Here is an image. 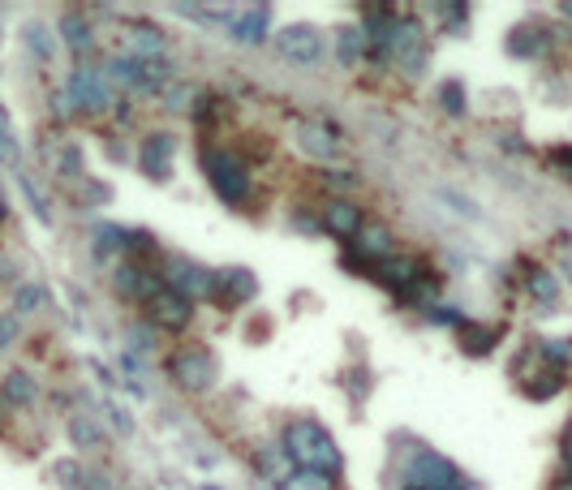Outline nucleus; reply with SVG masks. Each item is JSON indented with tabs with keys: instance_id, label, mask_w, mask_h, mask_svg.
I'll return each mask as SVG.
<instances>
[{
	"instance_id": "nucleus-1",
	"label": "nucleus",
	"mask_w": 572,
	"mask_h": 490,
	"mask_svg": "<svg viewBox=\"0 0 572 490\" xmlns=\"http://www.w3.org/2000/svg\"><path fill=\"white\" fill-rule=\"evenodd\" d=\"M280 452L289 456L293 469H314V473H323V478H336V473L345 469V456H340L336 439L327 435L314 417H297V422L284 426Z\"/></svg>"
},
{
	"instance_id": "nucleus-2",
	"label": "nucleus",
	"mask_w": 572,
	"mask_h": 490,
	"mask_svg": "<svg viewBox=\"0 0 572 490\" xmlns=\"http://www.w3.org/2000/svg\"><path fill=\"white\" fill-rule=\"evenodd\" d=\"M198 155H203V172H207V181H211V190H216L220 203L246 207L250 194H254V181H250L246 160H241L233 147H216V142H203Z\"/></svg>"
},
{
	"instance_id": "nucleus-3",
	"label": "nucleus",
	"mask_w": 572,
	"mask_h": 490,
	"mask_svg": "<svg viewBox=\"0 0 572 490\" xmlns=\"http://www.w3.org/2000/svg\"><path fill=\"white\" fill-rule=\"evenodd\" d=\"M400 482H405V490H456V486H465L461 469L431 448H418L405 465H400Z\"/></svg>"
},
{
	"instance_id": "nucleus-4",
	"label": "nucleus",
	"mask_w": 572,
	"mask_h": 490,
	"mask_svg": "<svg viewBox=\"0 0 572 490\" xmlns=\"http://www.w3.org/2000/svg\"><path fill=\"white\" fill-rule=\"evenodd\" d=\"M168 374H173V383L181 387V392H194L203 396L216 387V357H211V349H203V344H181L177 353H168Z\"/></svg>"
},
{
	"instance_id": "nucleus-5",
	"label": "nucleus",
	"mask_w": 572,
	"mask_h": 490,
	"mask_svg": "<svg viewBox=\"0 0 572 490\" xmlns=\"http://www.w3.org/2000/svg\"><path fill=\"white\" fill-rule=\"evenodd\" d=\"M65 104H69V112L95 117V112H104L112 104V86H108V78L99 74L95 65L82 61L74 74H69V82H65Z\"/></svg>"
},
{
	"instance_id": "nucleus-6",
	"label": "nucleus",
	"mask_w": 572,
	"mask_h": 490,
	"mask_svg": "<svg viewBox=\"0 0 572 490\" xmlns=\"http://www.w3.org/2000/svg\"><path fill=\"white\" fill-rule=\"evenodd\" d=\"M142 310H147V323L151 327L173 331V336H181V331L194 323V306L177 293V288H168V284H155L151 293L142 297Z\"/></svg>"
},
{
	"instance_id": "nucleus-7",
	"label": "nucleus",
	"mask_w": 572,
	"mask_h": 490,
	"mask_svg": "<svg viewBox=\"0 0 572 490\" xmlns=\"http://www.w3.org/2000/svg\"><path fill=\"white\" fill-rule=\"evenodd\" d=\"M388 61H396L405 74H418L426 61V31L413 13H400L392 35H388Z\"/></svg>"
},
{
	"instance_id": "nucleus-8",
	"label": "nucleus",
	"mask_w": 572,
	"mask_h": 490,
	"mask_svg": "<svg viewBox=\"0 0 572 490\" xmlns=\"http://www.w3.org/2000/svg\"><path fill=\"white\" fill-rule=\"evenodd\" d=\"M276 52L284 56L289 65H314L323 56V35L306 22H293L276 35Z\"/></svg>"
},
{
	"instance_id": "nucleus-9",
	"label": "nucleus",
	"mask_w": 572,
	"mask_h": 490,
	"mask_svg": "<svg viewBox=\"0 0 572 490\" xmlns=\"http://www.w3.org/2000/svg\"><path fill=\"white\" fill-rule=\"evenodd\" d=\"M422 258H413V254H388V258H379V263H370V271L366 276L375 280V284H383L388 293H405V288L422 276Z\"/></svg>"
},
{
	"instance_id": "nucleus-10",
	"label": "nucleus",
	"mask_w": 572,
	"mask_h": 490,
	"mask_svg": "<svg viewBox=\"0 0 572 490\" xmlns=\"http://www.w3.org/2000/svg\"><path fill=\"white\" fill-rule=\"evenodd\" d=\"M259 297V276H254L250 267H237V263H228L216 271V301L220 306H246V301Z\"/></svg>"
},
{
	"instance_id": "nucleus-11",
	"label": "nucleus",
	"mask_w": 572,
	"mask_h": 490,
	"mask_svg": "<svg viewBox=\"0 0 572 490\" xmlns=\"http://www.w3.org/2000/svg\"><path fill=\"white\" fill-rule=\"evenodd\" d=\"M173 151H177V134H147L142 138V151H138V160H142V172H147L151 181H168L173 177Z\"/></svg>"
},
{
	"instance_id": "nucleus-12",
	"label": "nucleus",
	"mask_w": 572,
	"mask_h": 490,
	"mask_svg": "<svg viewBox=\"0 0 572 490\" xmlns=\"http://www.w3.org/2000/svg\"><path fill=\"white\" fill-rule=\"evenodd\" d=\"M323 233H332L340 241H353L357 233H362V224H366V211L353 203V198H332V203L323 207Z\"/></svg>"
},
{
	"instance_id": "nucleus-13",
	"label": "nucleus",
	"mask_w": 572,
	"mask_h": 490,
	"mask_svg": "<svg viewBox=\"0 0 572 490\" xmlns=\"http://www.w3.org/2000/svg\"><path fill=\"white\" fill-rule=\"evenodd\" d=\"M392 245H396V237H392V228L383 224V220H366L362 224V233L353 237V245L349 250L362 258V263H379V258H388L392 254Z\"/></svg>"
},
{
	"instance_id": "nucleus-14",
	"label": "nucleus",
	"mask_w": 572,
	"mask_h": 490,
	"mask_svg": "<svg viewBox=\"0 0 572 490\" xmlns=\"http://www.w3.org/2000/svg\"><path fill=\"white\" fill-rule=\"evenodd\" d=\"M125 52H130V56H138V61H151V56H164V31H160V26H155V22H130V26H125Z\"/></svg>"
},
{
	"instance_id": "nucleus-15",
	"label": "nucleus",
	"mask_w": 572,
	"mask_h": 490,
	"mask_svg": "<svg viewBox=\"0 0 572 490\" xmlns=\"http://www.w3.org/2000/svg\"><path fill=\"white\" fill-rule=\"evenodd\" d=\"M297 142H302V151L314 155V160H332L336 155V129L323 125V121H297L293 125Z\"/></svg>"
},
{
	"instance_id": "nucleus-16",
	"label": "nucleus",
	"mask_w": 572,
	"mask_h": 490,
	"mask_svg": "<svg viewBox=\"0 0 572 490\" xmlns=\"http://www.w3.org/2000/svg\"><path fill=\"white\" fill-rule=\"evenodd\" d=\"M547 48H551V35L542 31L538 22H521L517 31L508 35V52L517 56V61H534V56H547Z\"/></svg>"
},
{
	"instance_id": "nucleus-17",
	"label": "nucleus",
	"mask_w": 572,
	"mask_h": 490,
	"mask_svg": "<svg viewBox=\"0 0 572 490\" xmlns=\"http://www.w3.org/2000/svg\"><path fill=\"white\" fill-rule=\"evenodd\" d=\"M173 86V61L168 56H151V61H138V78H134V91L142 95H160Z\"/></svg>"
},
{
	"instance_id": "nucleus-18",
	"label": "nucleus",
	"mask_w": 572,
	"mask_h": 490,
	"mask_svg": "<svg viewBox=\"0 0 572 490\" xmlns=\"http://www.w3.org/2000/svg\"><path fill=\"white\" fill-rule=\"evenodd\" d=\"M267 26H271V9L267 5H254V9L241 13V18H228V35L241 39V43H263L267 39Z\"/></svg>"
},
{
	"instance_id": "nucleus-19",
	"label": "nucleus",
	"mask_w": 572,
	"mask_h": 490,
	"mask_svg": "<svg viewBox=\"0 0 572 490\" xmlns=\"http://www.w3.org/2000/svg\"><path fill=\"white\" fill-rule=\"evenodd\" d=\"M525 288H529V297L542 301L547 310L560 301V280H555V271L547 263H525Z\"/></svg>"
},
{
	"instance_id": "nucleus-20",
	"label": "nucleus",
	"mask_w": 572,
	"mask_h": 490,
	"mask_svg": "<svg viewBox=\"0 0 572 490\" xmlns=\"http://www.w3.org/2000/svg\"><path fill=\"white\" fill-rule=\"evenodd\" d=\"M61 39L69 43V52H78V56H87L91 52V43H95V26H91V18L87 13H65L61 22Z\"/></svg>"
},
{
	"instance_id": "nucleus-21",
	"label": "nucleus",
	"mask_w": 572,
	"mask_h": 490,
	"mask_svg": "<svg viewBox=\"0 0 572 490\" xmlns=\"http://www.w3.org/2000/svg\"><path fill=\"white\" fill-rule=\"evenodd\" d=\"M499 336H504V327H491V323H465L461 327V349L469 353V357H486L499 344Z\"/></svg>"
},
{
	"instance_id": "nucleus-22",
	"label": "nucleus",
	"mask_w": 572,
	"mask_h": 490,
	"mask_svg": "<svg viewBox=\"0 0 572 490\" xmlns=\"http://www.w3.org/2000/svg\"><path fill=\"white\" fill-rule=\"evenodd\" d=\"M517 387H521V392H525L529 400H551V396H560L564 387H568V374H560V370H547V366H538V374H534V379H521Z\"/></svg>"
},
{
	"instance_id": "nucleus-23",
	"label": "nucleus",
	"mask_w": 572,
	"mask_h": 490,
	"mask_svg": "<svg viewBox=\"0 0 572 490\" xmlns=\"http://www.w3.org/2000/svg\"><path fill=\"white\" fill-rule=\"evenodd\" d=\"M336 43V61L340 65H357L366 56V35H362V26H340V31L332 35Z\"/></svg>"
},
{
	"instance_id": "nucleus-24",
	"label": "nucleus",
	"mask_w": 572,
	"mask_h": 490,
	"mask_svg": "<svg viewBox=\"0 0 572 490\" xmlns=\"http://www.w3.org/2000/svg\"><path fill=\"white\" fill-rule=\"evenodd\" d=\"M396 301H400V306H426V310H431V306H439V280L422 271V276L413 280L405 293H396Z\"/></svg>"
},
{
	"instance_id": "nucleus-25",
	"label": "nucleus",
	"mask_w": 572,
	"mask_h": 490,
	"mask_svg": "<svg viewBox=\"0 0 572 490\" xmlns=\"http://www.w3.org/2000/svg\"><path fill=\"white\" fill-rule=\"evenodd\" d=\"M35 396H39V387L26 370H13L5 379V387H0V400H5V405H31Z\"/></svg>"
},
{
	"instance_id": "nucleus-26",
	"label": "nucleus",
	"mask_w": 572,
	"mask_h": 490,
	"mask_svg": "<svg viewBox=\"0 0 572 490\" xmlns=\"http://www.w3.org/2000/svg\"><path fill=\"white\" fill-rule=\"evenodd\" d=\"M280 490H336V478H323V473H314V469H293Z\"/></svg>"
},
{
	"instance_id": "nucleus-27",
	"label": "nucleus",
	"mask_w": 572,
	"mask_h": 490,
	"mask_svg": "<svg viewBox=\"0 0 572 490\" xmlns=\"http://www.w3.org/2000/svg\"><path fill=\"white\" fill-rule=\"evenodd\" d=\"M69 439H74L78 448H99L104 430H99V422H91V417H74V422H69Z\"/></svg>"
},
{
	"instance_id": "nucleus-28",
	"label": "nucleus",
	"mask_w": 572,
	"mask_h": 490,
	"mask_svg": "<svg viewBox=\"0 0 572 490\" xmlns=\"http://www.w3.org/2000/svg\"><path fill=\"white\" fill-rule=\"evenodd\" d=\"M26 43H31V52L39 56V61H52L56 43H52V35L44 31V22H31V26H26Z\"/></svg>"
},
{
	"instance_id": "nucleus-29",
	"label": "nucleus",
	"mask_w": 572,
	"mask_h": 490,
	"mask_svg": "<svg viewBox=\"0 0 572 490\" xmlns=\"http://www.w3.org/2000/svg\"><path fill=\"white\" fill-rule=\"evenodd\" d=\"M431 18H439V26H448V31H461L465 18H469V9L465 5H435Z\"/></svg>"
},
{
	"instance_id": "nucleus-30",
	"label": "nucleus",
	"mask_w": 572,
	"mask_h": 490,
	"mask_svg": "<svg viewBox=\"0 0 572 490\" xmlns=\"http://www.w3.org/2000/svg\"><path fill=\"white\" fill-rule=\"evenodd\" d=\"M426 319H431L435 327H456V331L465 327V314L456 310V306H443V301H439V306H431V310H426Z\"/></svg>"
},
{
	"instance_id": "nucleus-31",
	"label": "nucleus",
	"mask_w": 572,
	"mask_h": 490,
	"mask_svg": "<svg viewBox=\"0 0 572 490\" xmlns=\"http://www.w3.org/2000/svg\"><path fill=\"white\" fill-rule=\"evenodd\" d=\"M439 104H443V112H452V117H461V112H465L461 82H443V86H439Z\"/></svg>"
},
{
	"instance_id": "nucleus-32",
	"label": "nucleus",
	"mask_w": 572,
	"mask_h": 490,
	"mask_svg": "<svg viewBox=\"0 0 572 490\" xmlns=\"http://www.w3.org/2000/svg\"><path fill=\"white\" fill-rule=\"evenodd\" d=\"M194 95H198V86H185V82H173V86H168V91H164V108H190L194 104Z\"/></svg>"
},
{
	"instance_id": "nucleus-33",
	"label": "nucleus",
	"mask_w": 572,
	"mask_h": 490,
	"mask_svg": "<svg viewBox=\"0 0 572 490\" xmlns=\"http://www.w3.org/2000/svg\"><path fill=\"white\" fill-rule=\"evenodd\" d=\"M547 164L560 172L564 181H572V147H568V142H564V147H551V151H547Z\"/></svg>"
},
{
	"instance_id": "nucleus-34",
	"label": "nucleus",
	"mask_w": 572,
	"mask_h": 490,
	"mask_svg": "<svg viewBox=\"0 0 572 490\" xmlns=\"http://www.w3.org/2000/svg\"><path fill=\"white\" fill-rule=\"evenodd\" d=\"M130 344H134L138 353H151V349H155V327H151V323L130 327Z\"/></svg>"
},
{
	"instance_id": "nucleus-35",
	"label": "nucleus",
	"mask_w": 572,
	"mask_h": 490,
	"mask_svg": "<svg viewBox=\"0 0 572 490\" xmlns=\"http://www.w3.org/2000/svg\"><path fill=\"white\" fill-rule=\"evenodd\" d=\"M39 301H44V288H39V284H22V288H18V301H13V306L26 314V310H35Z\"/></svg>"
},
{
	"instance_id": "nucleus-36",
	"label": "nucleus",
	"mask_w": 572,
	"mask_h": 490,
	"mask_svg": "<svg viewBox=\"0 0 572 490\" xmlns=\"http://www.w3.org/2000/svg\"><path fill=\"white\" fill-rule=\"evenodd\" d=\"M560 469L572 473V417H568V426H564V435H560Z\"/></svg>"
},
{
	"instance_id": "nucleus-37",
	"label": "nucleus",
	"mask_w": 572,
	"mask_h": 490,
	"mask_svg": "<svg viewBox=\"0 0 572 490\" xmlns=\"http://www.w3.org/2000/svg\"><path fill=\"white\" fill-rule=\"evenodd\" d=\"M293 228L297 233H323V220H314L310 211H293Z\"/></svg>"
},
{
	"instance_id": "nucleus-38",
	"label": "nucleus",
	"mask_w": 572,
	"mask_h": 490,
	"mask_svg": "<svg viewBox=\"0 0 572 490\" xmlns=\"http://www.w3.org/2000/svg\"><path fill=\"white\" fill-rule=\"evenodd\" d=\"M56 478H61L65 486H82V473H78L74 460H61V465H56Z\"/></svg>"
},
{
	"instance_id": "nucleus-39",
	"label": "nucleus",
	"mask_w": 572,
	"mask_h": 490,
	"mask_svg": "<svg viewBox=\"0 0 572 490\" xmlns=\"http://www.w3.org/2000/svg\"><path fill=\"white\" fill-rule=\"evenodd\" d=\"M61 172H69V177H74V172H82V151H78V147H65V151H61Z\"/></svg>"
},
{
	"instance_id": "nucleus-40",
	"label": "nucleus",
	"mask_w": 572,
	"mask_h": 490,
	"mask_svg": "<svg viewBox=\"0 0 572 490\" xmlns=\"http://www.w3.org/2000/svg\"><path fill=\"white\" fill-rule=\"evenodd\" d=\"M18 160V147H13V138L5 134V125H0V164H13Z\"/></svg>"
},
{
	"instance_id": "nucleus-41",
	"label": "nucleus",
	"mask_w": 572,
	"mask_h": 490,
	"mask_svg": "<svg viewBox=\"0 0 572 490\" xmlns=\"http://www.w3.org/2000/svg\"><path fill=\"white\" fill-rule=\"evenodd\" d=\"M13 336H18V319H13V314H0V349H5Z\"/></svg>"
},
{
	"instance_id": "nucleus-42",
	"label": "nucleus",
	"mask_w": 572,
	"mask_h": 490,
	"mask_svg": "<svg viewBox=\"0 0 572 490\" xmlns=\"http://www.w3.org/2000/svg\"><path fill=\"white\" fill-rule=\"evenodd\" d=\"M564 276L572 280V254H564Z\"/></svg>"
},
{
	"instance_id": "nucleus-43",
	"label": "nucleus",
	"mask_w": 572,
	"mask_h": 490,
	"mask_svg": "<svg viewBox=\"0 0 572 490\" xmlns=\"http://www.w3.org/2000/svg\"><path fill=\"white\" fill-rule=\"evenodd\" d=\"M564 18H572V5H564Z\"/></svg>"
},
{
	"instance_id": "nucleus-44",
	"label": "nucleus",
	"mask_w": 572,
	"mask_h": 490,
	"mask_svg": "<svg viewBox=\"0 0 572 490\" xmlns=\"http://www.w3.org/2000/svg\"><path fill=\"white\" fill-rule=\"evenodd\" d=\"M203 490H216V486H203Z\"/></svg>"
}]
</instances>
